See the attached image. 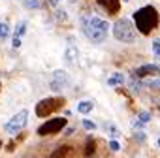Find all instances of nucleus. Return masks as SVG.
Wrapping results in <instances>:
<instances>
[{
    "mask_svg": "<svg viewBox=\"0 0 160 158\" xmlns=\"http://www.w3.org/2000/svg\"><path fill=\"white\" fill-rule=\"evenodd\" d=\"M70 154H72V147L62 145V147L55 149V152H53V154H49V158H70Z\"/></svg>",
    "mask_w": 160,
    "mask_h": 158,
    "instance_id": "10",
    "label": "nucleus"
},
{
    "mask_svg": "<svg viewBox=\"0 0 160 158\" xmlns=\"http://www.w3.org/2000/svg\"><path fill=\"white\" fill-rule=\"evenodd\" d=\"M138 119H139V121H141V122L145 124V122H149V119H151V115H149L147 111H141V113L138 115Z\"/></svg>",
    "mask_w": 160,
    "mask_h": 158,
    "instance_id": "19",
    "label": "nucleus"
},
{
    "mask_svg": "<svg viewBox=\"0 0 160 158\" xmlns=\"http://www.w3.org/2000/svg\"><path fill=\"white\" fill-rule=\"evenodd\" d=\"M130 87H132V91H139L141 89V83H139V79H136V75L130 77Z\"/></svg>",
    "mask_w": 160,
    "mask_h": 158,
    "instance_id": "18",
    "label": "nucleus"
},
{
    "mask_svg": "<svg viewBox=\"0 0 160 158\" xmlns=\"http://www.w3.org/2000/svg\"><path fill=\"white\" fill-rule=\"evenodd\" d=\"M0 89H2V83H0Z\"/></svg>",
    "mask_w": 160,
    "mask_h": 158,
    "instance_id": "32",
    "label": "nucleus"
},
{
    "mask_svg": "<svg viewBox=\"0 0 160 158\" xmlns=\"http://www.w3.org/2000/svg\"><path fill=\"white\" fill-rule=\"evenodd\" d=\"M151 49H152V53L160 49V38H154V40H152V45H151Z\"/></svg>",
    "mask_w": 160,
    "mask_h": 158,
    "instance_id": "21",
    "label": "nucleus"
},
{
    "mask_svg": "<svg viewBox=\"0 0 160 158\" xmlns=\"http://www.w3.org/2000/svg\"><path fill=\"white\" fill-rule=\"evenodd\" d=\"M92 109H94V102H91V100H83V102H79V104H77V111H79V113H83V115L91 113Z\"/></svg>",
    "mask_w": 160,
    "mask_h": 158,
    "instance_id": "11",
    "label": "nucleus"
},
{
    "mask_svg": "<svg viewBox=\"0 0 160 158\" xmlns=\"http://www.w3.org/2000/svg\"><path fill=\"white\" fill-rule=\"evenodd\" d=\"M10 36V25L4 21V23H0V40H6Z\"/></svg>",
    "mask_w": 160,
    "mask_h": 158,
    "instance_id": "16",
    "label": "nucleus"
},
{
    "mask_svg": "<svg viewBox=\"0 0 160 158\" xmlns=\"http://www.w3.org/2000/svg\"><path fill=\"white\" fill-rule=\"evenodd\" d=\"M12 45H13L15 49H19V47H21V38H13V42H12Z\"/></svg>",
    "mask_w": 160,
    "mask_h": 158,
    "instance_id": "24",
    "label": "nucleus"
},
{
    "mask_svg": "<svg viewBox=\"0 0 160 158\" xmlns=\"http://www.w3.org/2000/svg\"><path fill=\"white\" fill-rule=\"evenodd\" d=\"M122 2H128V0H122Z\"/></svg>",
    "mask_w": 160,
    "mask_h": 158,
    "instance_id": "30",
    "label": "nucleus"
},
{
    "mask_svg": "<svg viewBox=\"0 0 160 158\" xmlns=\"http://www.w3.org/2000/svg\"><path fill=\"white\" fill-rule=\"evenodd\" d=\"M64 126H66V119H62V117L51 119V121H47L45 124H42V126L38 128V136H51V134H57V132H60Z\"/></svg>",
    "mask_w": 160,
    "mask_h": 158,
    "instance_id": "6",
    "label": "nucleus"
},
{
    "mask_svg": "<svg viewBox=\"0 0 160 158\" xmlns=\"http://www.w3.org/2000/svg\"><path fill=\"white\" fill-rule=\"evenodd\" d=\"M134 128H143V122L141 121H134Z\"/></svg>",
    "mask_w": 160,
    "mask_h": 158,
    "instance_id": "27",
    "label": "nucleus"
},
{
    "mask_svg": "<svg viewBox=\"0 0 160 158\" xmlns=\"http://www.w3.org/2000/svg\"><path fill=\"white\" fill-rule=\"evenodd\" d=\"M158 12L152 6H143L141 10H138L134 13V23H136V30H139L141 34H151L156 27H158Z\"/></svg>",
    "mask_w": 160,
    "mask_h": 158,
    "instance_id": "2",
    "label": "nucleus"
},
{
    "mask_svg": "<svg viewBox=\"0 0 160 158\" xmlns=\"http://www.w3.org/2000/svg\"><path fill=\"white\" fill-rule=\"evenodd\" d=\"M158 147H160V137H158Z\"/></svg>",
    "mask_w": 160,
    "mask_h": 158,
    "instance_id": "29",
    "label": "nucleus"
},
{
    "mask_svg": "<svg viewBox=\"0 0 160 158\" xmlns=\"http://www.w3.org/2000/svg\"><path fill=\"white\" fill-rule=\"evenodd\" d=\"M77 57H79L77 47H68V49H66V53H64V58H66L68 62H75V60H77Z\"/></svg>",
    "mask_w": 160,
    "mask_h": 158,
    "instance_id": "13",
    "label": "nucleus"
},
{
    "mask_svg": "<svg viewBox=\"0 0 160 158\" xmlns=\"http://www.w3.org/2000/svg\"><path fill=\"white\" fill-rule=\"evenodd\" d=\"M81 30L85 34V38L92 43H102L106 38H108V32H109V23L106 19H100L96 15H91V17H85L81 19Z\"/></svg>",
    "mask_w": 160,
    "mask_h": 158,
    "instance_id": "1",
    "label": "nucleus"
},
{
    "mask_svg": "<svg viewBox=\"0 0 160 158\" xmlns=\"http://www.w3.org/2000/svg\"><path fill=\"white\" fill-rule=\"evenodd\" d=\"M134 75H138V77L160 75V66H156V64H143V66H139V68L134 72Z\"/></svg>",
    "mask_w": 160,
    "mask_h": 158,
    "instance_id": "8",
    "label": "nucleus"
},
{
    "mask_svg": "<svg viewBox=\"0 0 160 158\" xmlns=\"http://www.w3.org/2000/svg\"><path fill=\"white\" fill-rule=\"evenodd\" d=\"M47 2H49V6H51V8H57V6L60 4V0H47Z\"/></svg>",
    "mask_w": 160,
    "mask_h": 158,
    "instance_id": "26",
    "label": "nucleus"
},
{
    "mask_svg": "<svg viewBox=\"0 0 160 158\" xmlns=\"http://www.w3.org/2000/svg\"><path fill=\"white\" fill-rule=\"evenodd\" d=\"M94 149H96V141L92 137H87V143H85V156H92L94 154Z\"/></svg>",
    "mask_w": 160,
    "mask_h": 158,
    "instance_id": "14",
    "label": "nucleus"
},
{
    "mask_svg": "<svg viewBox=\"0 0 160 158\" xmlns=\"http://www.w3.org/2000/svg\"><path fill=\"white\" fill-rule=\"evenodd\" d=\"M0 147H2V141H0Z\"/></svg>",
    "mask_w": 160,
    "mask_h": 158,
    "instance_id": "31",
    "label": "nucleus"
},
{
    "mask_svg": "<svg viewBox=\"0 0 160 158\" xmlns=\"http://www.w3.org/2000/svg\"><path fill=\"white\" fill-rule=\"evenodd\" d=\"M124 83V75L122 73H113L109 79H108V85L109 87H117V85H122Z\"/></svg>",
    "mask_w": 160,
    "mask_h": 158,
    "instance_id": "12",
    "label": "nucleus"
},
{
    "mask_svg": "<svg viewBox=\"0 0 160 158\" xmlns=\"http://www.w3.org/2000/svg\"><path fill=\"white\" fill-rule=\"evenodd\" d=\"M25 34H27V23L21 21V23L15 27V38H23Z\"/></svg>",
    "mask_w": 160,
    "mask_h": 158,
    "instance_id": "15",
    "label": "nucleus"
},
{
    "mask_svg": "<svg viewBox=\"0 0 160 158\" xmlns=\"http://www.w3.org/2000/svg\"><path fill=\"white\" fill-rule=\"evenodd\" d=\"M64 106V98H45L36 104V115L38 117H47L55 111H58Z\"/></svg>",
    "mask_w": 160,
    "mask_h": 158,
    "instance_id": "4",
    "label": "nucleus"
},
{
    "mask_svg": "<svg viewBox=\"0 0 160 158\" xmlns=\"http://www.w3.org/2000/svg\"><path fill=\"white\" fill-rule=\"evenodd\" d=\"M68 85H70V75L64 70H55L53 72V79H51V89L57 91V92H60Z\"/></svg>",
    "mask_w": 160,
    "mask_h": 158,
    "instance_id": "7",
    "label": "nucleus"
},
{
    "mask_svg": "<svg viewBox=\"0 0 160 158\" xmlns=\"http://www.w3.org/2000/svg\"><path fill=\"white\" fill-rule=\"evenodd\" d=\"M136 139H138L139 143H143V141H145V134H143V132H138V134H136Z\"/></svg>",
    "mask_w": 160,
    "mask_h": 158,
    "instance_id": "25",
    "label": "nucleus"
},
{
    "mask_svg": "<svg viewBox=\"0 0 160 158\" xmlns=\"http://www.w3.org/2000/svg\"><path fill=\"white\" fill-rule=\"evenodd\" d=\"M98 4L108 12V15H115L121 10V0H98Z\"/></svg>",
    "mask_w": 160,
    "mask_h": 158,
    "instance_id": "9",
    "label": "nucleus"
},
{
    "mask_svg": "<svg viewBox=\"0 0 160 158\" xmlns=\"http://www.w3.org/2000/svg\"><path fill=\"white\" fill-rule=\"evenodd\" d=\"M109 149H111V151H113V152H117V151H119V149H121V145H119V143H117V141H113V139H111V141H109Z\"/></svg>",
    "mask_w": 160,
    "mask_h": 158,
    "instance_id": "22",
    "label": "nucleus"
},
{
    "mask_svg": "<svg viewBox=\"0 0 160 158\" xmlns=\"http://www.w3.org/2000/svg\"><path fill=\"white\" fill-rule=\"evenodd\" d=\"M27 119H28V111H27V109H21L17 115H13V117L6 122L4 130H6L8 134H17V132L27 124Z\"/></svg>",
    "mask_w": 160,
    "mask_h": 158,
    "instance_id": "5",
    "label": "nucleus"
},
{
    "mask_svg": "<svg viewBox=\"0 0 160 158\" xmlns=\"http://www.w3.org/2000/svg\"><path fill=\"white\" fill-rule=\"evenodd\" d=\"M66 17H68L66 12H60V10L57 12V19H58V21H66Z\"/></svg>",
    "mask_w": 160,
    "mask_h": 158,
    "instance_id": "23",
    "label": "nucleus"
},
{
    "mask_svg": "<svg viewBox=\"0 0 160 158\" xmlns=\"http://www.w3.org/2000/svg\"><path fill=\"white\" fill-rule=\"evenodd\" d=\"M113 36H115V40H119L122 43H132V42H136L138 30H136V27L132 25L130 19L122 17L113 25Z\"/></svg>",
    "mask_w": 160,
    "mask_h": 158,
    "instance_id": "3",
    "label": "nucleus"
},
{
    "mask_svg": "<svg viewBox=\"0 0 160 158\" xmlns=\"http://www.w3.org/2000/svg\"><path fill=\"white\" fill-rule=\"evenodd\" d=\"M152 55H154V58H158V60H160V49H158V51H154Z\"/></svg>",
    "mask_w": 160,
    "mask_h": 158,
    "instance_id": "28",
    "label": "nucleus"
},
{
    "mask_svg": "<svg viewBox=\"0 0 160 158\" xmlns=\"http://www.w3.org/2000/svg\"><path fill=\"white\" fill-rule=\"evenodd\" d=\"M23 2H25V8H27V10H38V8H40V2H38V0H23Z\"/></svg>",
    "mask_w": 160,
    "mask_h": 158,
    "instance_id": "17",
    "label": "nucleus"
},
{
    "mask_svg": "<svg viewBox=\"0 0 160 158\" xmlns=\"http://www.w3.org/2000/svg\"><path fill=\"white\" fill-rule=\"evenodd\" d=\"M83 128H85V130H94V128H96V124H94L92 121L85 119V121H83Z\"/></svg>",
    "mask_w": 160,
    "mask_h": 158,
    "instance_id": "20",
    "label": "nucleus"
}]
</instances>
